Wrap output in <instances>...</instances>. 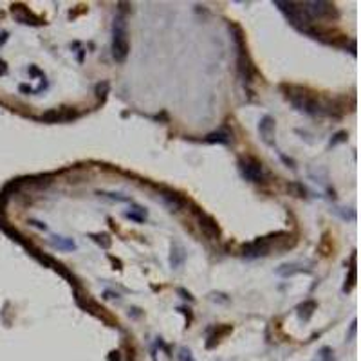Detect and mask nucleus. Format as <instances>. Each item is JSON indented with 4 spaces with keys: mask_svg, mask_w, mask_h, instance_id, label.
Masks as SVG:
<instances>
[{
    "mask_svg": "<svg viewBox=\"0 0 361 361\" xmlns=\"http://www.w3.org/2000/svg\"><path fill=\"white\" fill-rule=\"evenodd\" d=\"M112 56L116 61H125L129 56V40H126V26L121 18L114 22L112 29Z\"/></svg>",
    "mask_w": 361,
    "mask_h": 361,
    "instance_id": "f03ea898",
    "label": "nucleus"
},
{
    "mask_svg": "<svg viewBox=\"0 0 361 361\" xmlns=\"http://www.w3.org/2000/svg\"><path fill=\"white\" fill-rule=\"evenodd\" d=\"M302 9L305 11V15L311 20H322V18H338V11H336L334 4L331 2H323V0H318V2H305V4H300Z\"/></svg>",
    "mask_w": 361,
    "mask_h": 361,
    "instance_id": "7ed1b4c3",
    "label": "nucleus"
},
{
    "mask_svg": "<svg viewBox=\"0 0 361 361\" xmlns=\"http://www.w3.org/2000/svg\"><path fill=\"white\" fill-rule=\"evenodd\" d=\"M29 224H31V226H34V228H38V229H44V231H46V229H47V226H46V224H42V222H40V221H34V219H31Z\"/></svg>",
    "mask_w": 361,
    "mask_h": 361,
    "instance_id": "6ab92c4d",
    "label": "nucleus"
},
{
    "mask_svg": "<svg viewBox=\"0 0 361 361\" xmlns=\"http://www.w3.org/2000/svg\"><path fill=\"white\" fill-rule=\"evenodd\" d=\"M239 74L246 85L253 83V78L257 76V69L247 56V51H239Z\"/></svg>",
    "mask_w": 361,
    "mask_h": 361,
    "instance_id": "0eeeda50",
    "label": "nucleus"
},
{
    "mask_svg": "<svg viewBox=\"0 0 361 361\" xmlns=\"http://www.w3.org/2000/svg\"><path fill=\"white\" fill-rule=\"evenodd\" d=\"M51 244L58 249H76V244L72 239H65V237H53Z\"/></svg>",
    "mask_w": 361,
    "mask_h": 361,
    "instance_id": "ddd939ff",
    "label": "nucleus"
},
{
    "mask_svg": "<svg viewBox=\"0 0 361 361\" xmlns=\"http://www.w3.org/2000/svg\"><path fill=\"white\" fill-rule=\"evenodd\" d=\"M13 15H16V18L22 24H40L24 6H13Z\"/></svg>",
    "mask_w": 361,
    "mask_h": 361,
    "instance_id": "f8f14e48",
    "label": "nucleus"
},
{
    "mask_svg": "<svg viewBox=\"0 0 361 361\" xmlns=\"http://www.w3.org/2000/svg\"><path fill=\"white\" fill-rule=\"evenodd\" d=\"M125 217H126V219H132V221H137V222H143L144 221V215H137V213H132V211H126Z\"/></svg>",
    "mask_w": 361,
    "mask_h": 361,
    "instance_id": "a211bd4d",
    "label": "nucleus"
},
{
    "mask_svg": "<svg viewBox=\"0 0 361 361\" xmlns=\"http://www.w3.org/2000/svg\"><path fill=\"white\" fill-rule=\"evenodd\" d=\"M274 6L287 16V20L293 24L296 29H300L305 33L309 27H312V20L305 15V11L300 8V4H296V2H282V0H274Z\"/></svg>",
    "mask_w": 361,
    "mask_h": 361,
    "instance_id": "f257e3e1",
    "label": "nucleus"
},
{
    "mask_svg": "<svg viewBox=\"0 0 361 361\" xmlns=\"http://www.w3.org/2000/svg\"><path fill=\"white\" fill-rule=\"evenodd\" d=\"M78 112L72 109H60V111H49L42 116V121L47 123H58V121H69V119H76Z\"/></svg>",
    "mask_w": 361,
    "mask_h": 361,
    "instance_id": "6e6552de",
    "label": "nucleus"
},
{
    "mask_svg": "<svg viewBox=\"0 0 361 361\" xmlns=\"http://www.w3.org/2000/svg\"><path fill=\"white\" fill-rule=\"evenodd\" d=\"M287 192H291L294 197H305V194H307V190L304 188V184H300V183H289L287 184Z\"/></svg>",
    "mask_w": 361,
    "mask_h": 361,
    "instance_id": "2eb2a0df",
    "label": "nucleus"
},
{
    "mask_svg": "<svg viewBox=\"0 0 361 361\" xmlns=\"http://www.w3.org/2000/svg\"><path fill=\"white\" fill-rule=\"evenodd\" d=\"M195 217H197L202 233H204L208 239L217 240L221 237V228H219V224H217V221L211 215H208V213L202 211V209H195Z\"/></svg>",
    "mask_w": 361,
    "mask_h": 361,
    "instance_id": "39448f33",
    "label": "nucleus"
},
{
    "mask_svg": "<svg viewBox=\"0 0 361 361\" xmlns=\"http://www.w3.org/2000/svg\"><path fill=\"white\" fill-rule=\"evenodd\" d=\"M239 170L244 179L251 181V183H262L264 181V166L259 159L255 157H242L239 161Z\"/></svg>",
    "mask_w": 361,
    "mask_h": 361,
    "instance_id": "20e7f679",
    "label": "nucleus"
},
{
    "mask_svg": "<svg viewBox=\"0 0 361 361\" xmlns=\"http://www.w3.org/2000/svg\"><path fill=\"white\" fill-rule=\"evenodd\" d=\"M206 143H219V144H229L233 141L231 132H228L226 129L217 130V132H211L204 137Z\"/></svg>",
    "mask_w": 361,
    "mask_h": 361,
    "instance_id": "9b49d317",
    "label": "nucleus"
},
{
    "mask_svg": "<svg viewBox=\"0 0 361 361\" xmlns=\"http://www.w3.org/2000/svg\"><path fill=\"white\" fill-rule=\"evenodd\" d=\"M183 262H184V249L181 246H172V255H170L172 267H179Z\"/></svg>",
    "mask_w": 361,
    "mask_h": 361,
    "instance_id": "4468645a",
    "label": "nucleus"
},
{
    "mask_svg": "<svg viewBox=\"0 0 361 361\" xmlns=\"http://www.w3.org/2000/svg\"><path fill=\"white\" fill-rule=\"evenodd\" d=\"M314 307H316L314 302H305L304 305H300V307H298V311H300V316H302V318L307 320L309 316L312 314V309H314Z\"/></svg>",
    "mask_w": 361,
    "mask_h": 361,
    "instance_id": "dca6fc26",
    "label": "nucleus"
},
{
    "mask_svg": "<svg viewBox=\"0 0 361 361\" xmlns=\"http://www.w3.org/2000/svg\"><path fill=\"white\" fill-rule=\"evenodd\" d=\"M271 249V237H262V239H257L255 242L247 244L242 247V255L247 259H257V257L267 255Z\"/></svg>",
    "mask_w": 361,
    "mask_h": 361,
    "instance_id": "423d86ee",
    "label": "nucleus"
},
{
    "mask_svg": "<svg viewBox=\"0 0 361 361\" xmlns=\"http://www.w3.org/2000/svg\"><path fill=\"white\" fill-rule=\"evenodd\" d=\"M92 237V240H94V242H98L99 246L103 247V249H109V247H111V239H109V235H105V233H103V235H91Z\"/></svg>",
    "mask_w": 361,
    "mask_h": 361,
    "instance_id": "f3484780",
    "label": "nucleus"
},
{
    "mask_svg": "<svg viewBox=\"0 0 361 361\" xmlns=\"http://www.w3.org/2000/svg\"><path fill=\"white\" fill-rule=\"evenodd\" d=\"M259 132H260V137L266 144L273 146L274 144V119L271 116H264L259 123Z\"/></svg>",
    "mask_w": 361,
    "mask_h": 361,
    "instance_id": "1a4fd4ad",
    "label": "nucleus"
},
{
    "mask_svg": "<svg viewBox=\"0 0 361 361\" xmlns=\"http://www.w3.org/2000/svg\"><path fill=\"white\" fill-rule=\"evenodd\" d=\"M161 197H163L164 204H166L172 211H177V209H181L184 204H186V201H184L177 192L168 190V188H163V190H161Z\"/></svg>",
    "mask_w": 361,
    "mask_h": 361,
    "instance_id": "9d476101",
    "label": "nucleus"
}]
</instances>
